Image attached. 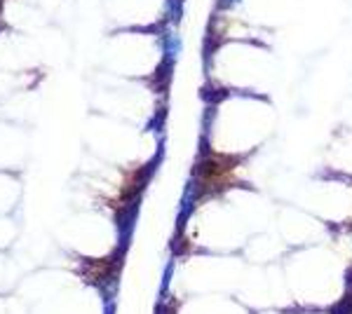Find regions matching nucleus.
<instances>
[{
	"mask_svg": "<svg viewBox=\"0 0 352 314\" xmlns=\"http://www.w3.org/2000/svg\"><path fill=\"white\" fill-rule=\"evenodd\" d=\"M184 2L186 0H167V19L172 23H178L181 21V16H184Z\"/></svg>",
	"mask_w": 352,
	"mask_h": 314,
	"instance_id": "1",
	"label": "nucleus"
},
{
	"mask_svg": "<svg viewBox=\"0 0 352 314\" xmlns=\"http://www.w3.org/2000/svg\"><path fill=\"white\" fill-rule=\"evenodd\" d=\"M178 45H181V42H178V38L164 31V35H162V49H164V56L174 59L176 52H178Z\"/></svg>",
	"mask_w": 352,
	"mask_h": 314,
	"instance_id": "2",
	"label": "nucleus"
},
{
	"mask_svg": "<svg viewBox=\"0 0 352 314\" xmlns=\"http://www.w3.org/2000/svg\"><path fill=\"white\" fill-rule=\"evenodd\" d=\"M240 0H216V12H223V9H230V5H235Z\"/></svg>",
	"mask_w": 352,
	"mask_h": 314,
	"instance_id": "3",
	"label": "nucleus"
}]
</instances>
